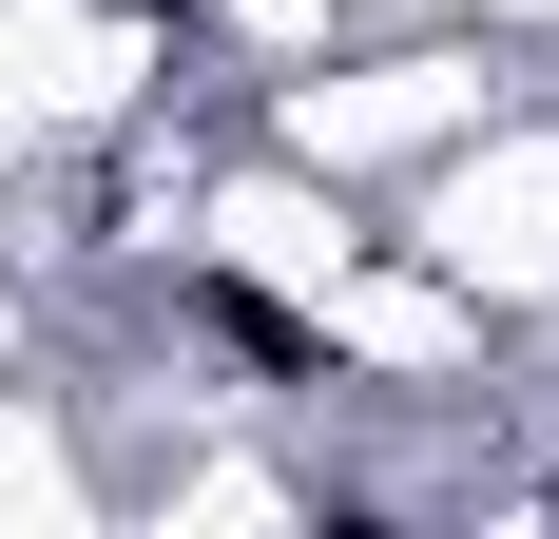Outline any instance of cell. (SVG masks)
<instances>
[{
  "label": "cell",
  "mask_w": 559,
  "mask_h": 539,
  "mask_svg": "<svg viewBox=\"0 0 559 539\" xmlns=\"http://www.w3.org/2000/svg\"><path fill=\"white\" fill-rule=\"evenodd\" d=\"M193 327H213V347H251V367H271V385H309V367H329V347H309V327H289L271 289H231V270H213V289H193Z\"/></svg>",
  "instance_id": "obj_1"
},
{
  "label": "cell",
  "mask_w": 559,
  "mask_h": 539,
  "mask_svg": "<svg viewBox=\"0 0 559 539\" xmlns=\"http://www.w3.org/2000/svg\"><path fill=\"white\" fill-rule=\"evenodd\" d=\"M135 20H174V0H135Z\"/></svg>",
  "instance_id": "obj_2"
}]
</instances>
